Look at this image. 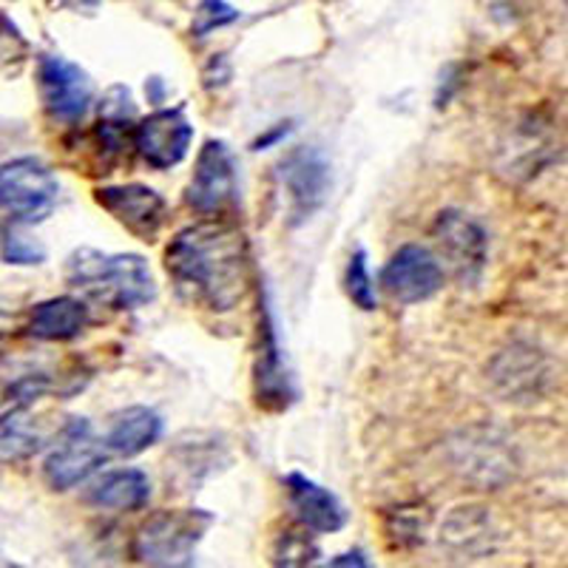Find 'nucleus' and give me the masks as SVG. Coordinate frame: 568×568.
<instances>
[{
    "instance_id": "nucleus-15",
    "label": "nucleus",
    "mask_w": 568,
    "mask_h": 568,
    "mask_svg": "<svg viewBox=\"0 0 568 568\" xmlns=\"http://www.w3.org/2000/svg\"><path fill=\"white\" fill-rule=\"evenodd\" d=\"M491 378L506 400H535L549 382V367L535 347L515 344L497 355L491 364Z\"/></svg>"
},
{
    "instance_id": "nucleus-17",
    "label": "nucleus",
    "mask_w": 568,
    "mask_h": 568,
    "mask_svg": "<svg viewBox=\"0 0 568 568\" xmlns=\"http://www.w3.org/2000/svg\"><path fill=\"white\" fill-rule=\"evenodd\" d=\"M162 418L149 407H129L111 418L109 433H105V449H111L120 458H134L162 438Z\"/></svg>"
},
{
    "instance_id": "nucleus-11",
    "label": "nucleus",
    "mask_w": 568,
    "mask_h": 568,
    "mask_svg": "<svg viewBox=\"0 0 568 568\" xmlns=\"http://www.w3.org/2000/svg\"><path fill=\"white\" fill-rule=\"evenodd\" d=\"M40 94H43L45 111L60 123H80L91 109L94 85L89 71L78 63L60 58V54H43L38 65Z\"/></svg>"
},
{
    "instance_id": "nucleus-29",
    "label": "nucleus",
    "mask_w": 568,
    "mask_h": 568,
    "mask_svg": "<svg viewBox=\"0 0 568 568\" xmlns=\"http://www.w3.org/2000/svg\"><path fill=\"white\" fill-rule=\"evenodd\" d=\"M145 85H151V94H149L151 103H160V100H162V89H165V85H162V80L160 78H151Z\"/></svg>"
},
{
    "instance_id": "nucleus-14",
    "label": "nucleus",
    "mask_w": 568,
    "mask_h": 568,
    "mask_svg": "<svg viewBox=\"0 0 568 568\" xmlns=\"http://www.w3.org/2000/svg\"><path fill=\"white\" fill-rule=\"evenodd\" d=\"M284 489H287V500H291V509L296 511L298 524L307 531L333 535L347 526V509L336 491L324 489L322 484L311 480L302 471H291L284 478Z\"/></svg>"
},
{
    "instance_id": "nucleus-24",
    "label": "nucleus",
    "mask_w": 568,
    "mask_h": 568,
    "mask_svg": "<svg viewBox=\"0 0 568 568\" xmlns=\"http://www.w3.org/2000/svg\"><path fill=\"white\" fill-rule=\"evenodd\" d=\"M27 54H29V43L20 38L18 29H14L12 23L0 14V65L3 63L12 65V60L14 63H23Z\"/></svg>"
},
{
    "instance_id": "nucleus-6",
    "label": "nucleus",
    "mask_w": 568,
    "mask_h": 568,
    "mask_svg": "<svg viewBox=\"0 0 568 568\" xmlns=\"http://www.w3.org/2000/svg\"><path fill=\"white\" fill-rule=\"evenodd\" d=\"M187 205L202 216H216L240 200V165L225 140H207L196 154L194 176L185 191Z\"/></svg>"
},
{
    "instance_id": "nucleus-26",
    "label": "nucleus",
    "mask_w": 568,
    "mask_h": 568,
    "mask_svg": "<svg viewBox=\"0 0 568 568\" xmlns=\"http://www.w3.org/2000/svg\"><path fill=\"white\" fill-rule=\"evenodd\" d=\"M227 80H231V63H227L225 54H213L211 63L202 71V85L207 91H216L222 85H227Z\"/></svg>"
},
{
    "instance_id": "nucleus-10",
    "label": "nucleus",
    "mask_w": 568,
    "mask_h": 568,
    "mask_svg": "<svg viewBox=\"0 0 568 568\" xmlns=\"http://www.w3.org/2000/svg\"><path fill=\"white\" fill-rule=\"evenodd\" d=\"M94 202L109 213L116 225L140 242H156L162 225L169 220V202L154 187L129 182V185H105L94 191Z\"/></svg>"
},
{
    "instance_id": "nucleus-22",
    "label": "nucleus",
    "mask_w": 568,
    "mask_h": 568,
    "mask_svg": "<svg viewBox=\"0 0 568 568\" xmlns=\"http://www.w3.org/2000/svg\"><path fill=\"white\" fill-rule=\"evenodd\" d=\"M318 557L316 542L311 540L307 529L304 531H284L276 542V551H273V562L276 566H313Z\"/></svg>"
},
{
    "instance_id": "nucleus-23",
    "label": "nucleus",
    "mask_w": 568,
    "mask_h": 568,
    "mask_svg": "<svg viewBox=\"0 0 568 568\" xmlns=\"http://www.w3.org/2000/svg\"><path fill=\"white\" fill-rule=\"evenodd\" d=\"M240 20V9H233L225 0H202L194 12V23H191V34L194 38H207L216 29H225Z\"/></svg>"
},
{
    "instance_id": "nucleus-8",
    "label": "nucleus",
    "mask_w": 568,
    "mask_h": 568,
    "mask_svg": "<svg viewBox=\"0 0 568 568\" xmlns=\"http://www.w3.org/2000/svg\"><path fill=\"white\" fill-rule=\"evenodd\" d=\"M253 389H256L258 409H267V413H284L298 398L296 382H293V373L287 367V358H284L276 322H273L271 304L267 302H262V311H258V347L256 362H253Z\"/></svg>"
},
{
    "instance_id": "nucleus-7",
    "label": "nucleus",
    "mask_w": 568,
    "mask_h": 568,
    "mask_svg": "<svg viewBox=\"0 0 568 568\" xmlns=\"http://www.w3.org/2000/svg\"><path fill=\"white\" fill-rule=\"evenodd\" d=\"M105 458V444L94 435L89 420L69 418L54 449L45 455L43 478L54 491H69L103 469Z\"/></svg>"
},
{
    "instance_id": "nucleus-1",
    "label": "nucleus",
    "mask_w": 568,
    "mask_h": 568,
    "mask_svg": "<svg viewBox=\"0 0 568 568\" xmlns=\"http://www.w3.org/2000/svg\"><path fill=\"white\" fill-rule=\"evenodd\" d=\"M165 271L187 304L231 313L251 287V247L231 222L202 220L176 233L165 247Z\"/></svg>"
},
{
    "instance_id": "nucleus-27",
    "label": "nucleus",
    "mask_w": 568,
    "mask_h": 568,
    "mask_svg": "<svg viewBox=\"0 0 568 568\" xmlns=\"http://www.w3.org/2000/svg\"><path fill=\"white\" fill-rule=\"evenodd\" d=\"M291 131H293V125H291V123H278V125H273V129L267 131V134H262V136H258L256 142H253V149H256V151L271 149V145H276V142H282L284 136L291 134Z\"/></svg>"
},
{
    "instance_id": "nucleus-19",
    "label": "nucleus",
    "mask_w": 568,
    "mask_h": 568,
    "mask_svg": "<svg viewBox=\"0 0 568 568\" xmlns=\"http://www.w3.org/2000/svg\"><path fill=\"white\" fill-rule=\"evenodd\" d=\"M45 435L27 409H14L0 420V460H27L38 455Z\"/></svg>"
},
{
    "instance_id": "nucleus-9",
    "label": "nucleus",
    "mask_w": 568,
    "mask_h": 568,
    "mask_svg": "<svg viewBox=\"0 0 568 568\" xmlns=\"http://www.w3.org/2000/svg\"><path fill=\"white\" fill-rule=\"evenodd\" d=\"M440 258L464 284H478L489 262V236L478 222L460 211H440L433 225Z\"/></svg>"
},
{
    "instance_id": "nucleus-13",
    "label": "nucleus",
    "mask_w": 568,
    "mask_h": 568,
    "mask_svg": "<svg viewBox=\"0 0 568 568\" xmlns=\"http://www.w3.org/2000/svg\"><path fill=\"white\" fill-rule=\"evenodd\" d=\"M194 125L182 109H160L134 125V149L149 169H176L191 151Z\"/></svg>"
},
{
    "instance_id": "nucleus-25",
    "label": "nucleus",
    "mask_w": 568,
    "mask_h": 568,
    "mask_svg": "<svg viewBox=\"0 0 568 568\" xmlns=\"http://www.w3.org/2000/svg\"><path fill=\"white\" fill-rule=\"evenodd\" d=\"M420 511L400 509L393 515V520H395L393 531H395V540H398V546H404V540H407V537H413V542L420 540V535H424V517H426V515H420Z\"/></svg>"
},
{
    "instance_id": "nucleus-18",
    "label": "nucleus",
    "mask_w": 568,
    "mask_h": 568,
    "mask_svg": "<svg viewBox=\"0 0 568 568\" xmlns=\"http://www.w3.org/2000/svg\"><path fill=\"white\" fill-rule=\"evenodd\" d=\"M89 307L80 298H49L40 302L29 316V336L40 342H71L89 327Z\"/></svg>"
},
{
    "instance_id": "nucleus-2",
    "label": "nucleus",
    "mask_w": 568,
    "mask_h": 568,
    "mask_svg": "<svg viewBox=\"0 0 568 568\" xmlns=\"http://www.w3.org/2000/svg\"><path fill=\"white\" fill-rule=\"evenodd\" d=\"M65 278L111 311H136L156 298V282L149 262L136 253H103L78 247L65 262Z\"/></svg>"
},
{
    "instance_id": "nucleus-3",
    "label": "nucleus",
    "mask_w": 568,
    "mask_h": 568,
    "mask_svg": "<svg viewBox=\"0 0 568 568\" xmlns=\"http://www.w3.org/2000/svg\"><path fill=\"white\" fill-rule=\"evenodd\" d=\"M213 526L211 511L174 509L156 511L136 529L131 557L140 566L187 568L196 562L202 537Z\"/></svg>"
},
{
    "instance_id": "nucleus-28",
    "label": "nucleus",
    "mask_w": 568,
    "mask_h": 568,
    "mask_svg": "<svg viewBox=\"0 0 568 568\" xmlns=\"http://www.w3.org/2000/svg\"><path fill=\"white\" fill-rule=\"evenodd\" d=\"M327 566H355V568H367L369 566V560H367V555H364V551H347V555H342V557H333V560L327 562Z\"/></svg>"
},
{
    "instance_id": "nucleus-20",
    "label": "nucleus",
    "mask_w": 568,
    "mask_h": 568,
    "mask_svg": "<svg viewBox=\"0 0 568 568\" xmlns=\"http://www.w3.org/2000/svg\"><path fill=\"white\" fill-rule=\"evenodd\" d=\"M0 253H3V262H7V265L32 267L45 262L43 242L34 240L32 233L23 227V222L0 227Z\"/></svg>"
},
{
    "instance_id": "nucleus-16",
    "label": "nucleus",
    "mask_w": 568,
    "mask_h": 568,
    "mask_svg": "<svg viewBox=\"0 0 568 568\" xmlns=\"http://www.w3.org/2000/svg\"><path fill=\"white\" fill-rule=\"evenodd\" d=\"M151 500V480L142 469L105 471L98 484L85 491V504L105 511H140Z\"/></svg>"
},
{
    "instance_id": "nucleus-4",
    "label": "nucleus",
    "mask_w": 568,
    "mask_h": 568,
    "mask_svg": "<svg viewBox=\"0 0 568 568\" xmlns=\"http://www.w3.org/2000/svg\"><path fill=\"white\" fill-rule=\"evenodd\" d=\"M276 180L287 200V225H304L322 211L329 196L333 174L327 154L316 145L291 149L276 165Z\"/></svg>"
},
{
    "instance_id": "nucleus-12",
    "label": "nucleus",
    "mask_w": 568,
    "mask_h": 568,
    "mask_svg": "<svg viewBox=\"0 0 568 568\" xmlns=\"http://www.w3.org/2000/svg\"><path fill=\"white\" fill-rule=\"evenodd\" d=\"M382 287L393 302L420 304L444 287L440 258L424 245H404L382 271Z\"/></svg>"
},
{
    "instance_id": "nucleus-21",
    "label": "nucleus",
    "mask_w": 568,
    "mask_h": 568,
    "mask_svg": "<svg viewBox=\"0 0 568 568\" xmlns=\"http://www.w3.org/2000/svg\"><path fill=\"white\" fill-rule=\"evenodd\" d=\"M347 296L353 298L355 307H362V311H375L378 307V296H375V284L373 276H369V267H367V253L358 247V251L349 256V265H347Z\"/></svg>"
},
{
    "instance_id": "nucleus-5",
    "label": "nucleus",
    "mask_w": 568,
    "mask_h": 568,
    "mask_svg": "<svg viewBox=\"0 0 568 568\" xmlns=\"http://www.w3.org/2000/svg\"><path fill=\"white\" fill-rule=\"evenodd\" d=\"M58 176L34 156H20L0 165V207L12 213L14 222H43L58 205Z\"/></svg>"
}]
</instances>
